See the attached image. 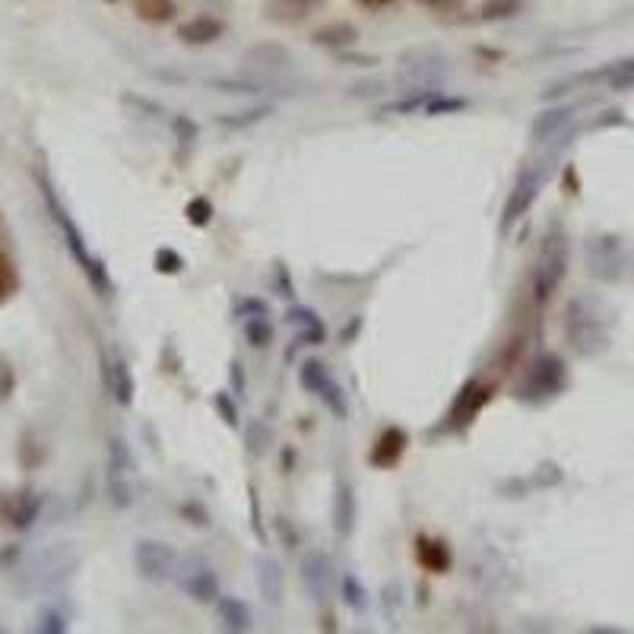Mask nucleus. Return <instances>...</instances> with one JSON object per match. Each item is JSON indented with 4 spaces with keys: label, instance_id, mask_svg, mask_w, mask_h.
<instances>
[{
    "label": "nucleus",
    "instance_id": "1",
    "mask_svg": "<svg viewBox=\"0 0 634 634\" xmlns=\"http://www.w3.org/2000/svg\"><path fill=\"white\" fill-rule=\"evenodd\" d=\"M565 337L577 356H600L609 346V317L590 298H571L565 311Z\"/></svg>",
    "mask_w": 634,
    "mask_h": 634
},
{
    "label": "nucleus",
    "instance_id": "2",
    "mask_svg": "<svg viewBox=\"0 0 634 634\" xmlns=\"http://www.w3.org/2000/svg\"><path fill=\"white\" fill-rule=\"evenodd\" d=\"M42 194H45V203H48V213H51V219H54V226L61 229L64 241H67V251L73 254V260H77L80 270L86 273V279L92 283V289H96L99 295H111V279H108L105 264L86 248V241H83V235H80V229H77V222L70 219V213L64 210V203L58 200V194H54V188H51V184H48L45 178H42Z\"/></svg>",
    "mask_w": 634,
    "mask_h": 634
},
{
    "label": "nucleus",
    "instance_id": "3",
    "mask_svg": "<svg viewBox=\"0 0 634 634\" xmlns=\"http://www.w3.org/2000/svg\"><path fill=\"white\" fill-rule=\"evenodd\" d=\"M568 387V368L565 362L555 356V352H543L530 362V368L520 378L514 397L527 406H543L549 400H555L562 390Z\"/></svg>",
    "mask_w": 634,
    "mask_h": 634
},
{
    "label": "nucleus",
    "instance_id": "4",
    "mask_svg": "<svg viewBox=\"0 0 634 634\" xmlns=\"http://www.w3.org/2000/svg\"><path fill=\"white\" fill-rule=\"evenodd\" d=\"M565 273H568V235L562 226H552L543 238V248H539L533 270V298L539 305H546L558 292Z\"/></svg>",
    "mask_w": 634,
    "mask_h": 634
},
{
    "label": "nucleus",
    "instance_id": "5",
    "mask_svg": "<svg viewBox=\"0 0 634 634\" xmlns=\"http://www.w3.org/2000/svg\"><path fill=\"white\" fill-rule=\"evenodd\" d=\"M447 73H451V64H447V54L441 48L422 45L406 51L400 58V83L413 86V89H438Z\"/></svg>",
    "mask_w": 634,
    "mask_h": 634
},
{
    "label": "nucleus",
    "instance_id": "6",
    "mask_svg": "<svg viewBox=\"0 0 634 634\" xmlns=\"http://www.w3.org/2000/svg\"><path fill=\"white\" fill-rule=\"evenodd\" d=\"M105 486L108 498L115 508H130L134 505V457H130V447L124 438L108 441V470H105Z\"/></svg>",
    "mask_w": 634,
    "mask_h": 634
},
{
    "label": "nucleus",
    "instance_id": "7",
    "mask_svg": "<svg viewBox=\"0 0 634 634\" xmlns=\"http://www.w3.org/2000/svg\"><path fill=\"white\" fill-rule=\"evenodd\" d=\"M587 270L590 276L603 279V283H615L628 270V251L625 241L615 235H600L587 245Z\"/></svg>",
    "mask_w": 634,
    "mask_h": 634
},
{
    "label": "nucleus",
    "instance_id": "8",
    "mask_svg": "<svg viewBox=\"0 0 634 634\" xmlns=\"http://www.w3.org/2000/svg\"><path fill=\"white\" fill-rule=\"evenodd\" d=\"M546 184V169L543 165H524L511 188V197L505 203V210H501V232H508L514 222H520L527 216V210L533 207V200L539 197Z\"/></svg>",
    "mask_w": 634,
    "mask_h": 634
},
{
    "label": "nucleus",
    "instance_id": "9",
    "mask_svg": "<svg viewBox=\"0 0 634 634\" xmlns=\"http://www.w3.org/2000/svg\"><path fill=\"white\" fill-rule=\"evenodd\" d=\"M495 397V384L489 381H466L460 387V394L457 400L451 403V409H447V416H444V428H451V432H463V428H470L473 419L492 403Z\"/></svg>",
    "mask_w": 634,
    "mask_h": 634
},
{
    "label": "nucleus",
    "instance_id": "10",
    "mask_svg": "<svg viewBox=\"0 0 634 634\" xmlns=\"http://www.w3.org/2000/svg\"><path fill=\"white\" fill-rule=\"evenodd\" d=\"M298 384H302L308 394H314L317 400H321L337 419H346L349 416V406H346L343 390H340L337 381H333V375L327 371L324 362H317V359L302 362V368H298Z\"/></svg>",
    "mask_w": 634,
    "mask_h": 634
},
{
    "label": "nucleus",
    "instance_id": "11",
    "mask_svg": "<svg viewBox=\"0 0 634 634\" xmlns=\"http://www.w3.org/2000/svg\"><path fill=\"white\" fill-rule=\"evenodd\" d=\"M134 565L140 571L143 581L162 584L175 577L178 571V555L169 543H159V539H140L134 546Z\"/></svg>",
    "mask_w": 634,
    "mask_h": 634
},
{
    "label": "nucleus",
    "instance_id": "12",
    "mask_svg": "<svg viewBox=\"0 0 634 634\" xmlns=\"http://www.w3.org/2000/svg\"><path fill=\"white\" fill-rule=\"evenodd\" d=\"M175 577H178V587L188 593L194 603H216L219 600V577L207 562H203V558H197V555L184 558L175 571Z\"/></svg>",
    "mask_w": 634,
    "mask_h": 634
},
{
    "label": "nucleus",
    "instance_id": "13",
    "mask_svg": "<svg viewBox=\"0 0 634 634\" xmlns=\"http://www.w3.org/2000/svg\"><path fill=\"white\" fill-rule=\"evenodd\" d=\"M302 581L317 606H327L333 600V587H337V574H333L330 555L321 549H311L302 555Z\"/></svg>",
    "mask_w": 634,
    "mask_h": 634
},
{
    "label": "nucleus",
    "instance_id": "14",
    "mask_svg": "<svg viewBox=\"0 0 634 634\" xmlns=\"http://www.w3.org/2000/svg\"><path fill=\"white\" fill-rule=\"evenodd\" d=\"M406 444L409 435L403 432L400 425H387L384 432L378 435V441L371 444V466H378V470H390V466H397L400 457L406 454Z\"/></svg>",
    "mask_w": 634,
    "mask_h": 634
},
{
    "label": "nucleus",
    "instance_id": "15",
    "mask_svg": "<svg viewBox=\"0 0 634 634\" xmlns=\"http://www.w3.org/2000/svg\"><path fill=\"white\" fill-rule=\"evenodd\" d=\"M416 562L428 574H444L454 565V552L438 536H416Z\"/></svg>",
    "mask_w": 634,
    "mask_h": 634
},
{
    "label": "nucleus",
    "instance_id": "16",
    "mask_svg": "<svg viewBox=\"0 0 634 634\" xmlns=\"http://www.w3.org/2000/svg\"><path fill=\"white\" fill-rule=\"evenodd\" d=\"M102 375H105V387H108V394L115 397L121 406H130L134 403V378H130V368L124 359L118 356H102Z\"/></svg>",
    "mask_w": 634,
    "mask_h": 634
},
{
    "label": "nucleus",
    "instance_id": "17",
    "mask_svg": "<svg viewBox=\"0 0 634 634\" xmlns=\"http://www.w3.org/2000/svg\"><path fill=\"white\" fill-rule=\"evenodd\" d=\"M254 571H257V590L264 596V603L279 606V600H283V565H279L273 555H257Z\"/></svg>",
    "mask_w": 634,
    "mask_h": 634
},
{
    "label": "nucleus",
    "instance_id": "18",
    "mask_svg": "<svg viewBox=\"0 0 634 634\" xmlns=\"http://www.w3.org/2000/svg\"><path fill=\"white\" fill-rule=\"evenodd\" d=\"M356 527V492H352L349 479H337V489H333V530L337 536H352Z\"/></svg>",
    "mask_w": 634,
    "mask_h": 634
},
{
    "label": "nucleus",
    "instance_id": "19",
    "mask_svg": "<svg viewBox=\"0 0 634 634\" xmlns=\"http://www.w3.org/2000/svg\"><path fill=\"white\" fill-rule=\"evenodd\" d=\"M321 7V0H267V20L276 26H298Z\"/></svg>",
    "mask_w": 634,
    "mask_h": 634
},
{
    "label": "nucleus",
    "instance_id": "20",
    "mask_svg": "<svg viewBox=\"0 0 634 634\" xmlns=\"http://www.w3.org/2000/svg\"><path fill=\"white\" fill-rule=\"evenodd\" d=\"M222 32H226V23L216 20V16H194V20L178 26V39L188 45H213L222 39Z\"/></svg>",
    "mask_w": 634,
    "mask_h": 634
},
{
    "label": "nucleus",
    "instance_id": "21",
    "mask_svg": "<svg viewBox=\"0 0 634 634\" xmlns=\"http://www.w3.org/2000/svg\"><path fill=\"white\" fill-rule=\"evenodd\" d=\"M574 121V105H558V108H549L543 111V115L536 118L533 124V140L536 143H549L555 137H562V130Z\"/></svg>",
    "mask_w": 634,
    "mask_h": 634
},
{
    "label": "nucleus",
    "instance_id": "22",
    "mask_svg": "<svg viewBox=\"0 0 634 634\" xmlns=\"http://www.w3.org/2000/svg\"><path fill=\"white\" fill-rule=\"evenodd\" d=\"M311 42L321 45V48H330V51H346L359 42V29L346 20H337V23H327L321 29H314Z\"/></svg>",
    "mask_w": 634,
    "mask_h": 634
},
{
    "label": "nucleus",
    "instance_id": "23",
    "mask_svg": "<svg viewBox=\"0 0 634 634\" xmlns=\"http://www.w3.org/2000/svg\"><path fill=\"white\" fill-rule=\"evenodd\" d=\"M286 321H289V327L295 330V340H298V343H311V346H317V343L327 340V327H324V321H321V317H317L314 311H308V308H292Z\"/></svg>",
    "mask_w": 634,
    "mask_h": 634
},
{
    "label": "nucleus",
    "instance_id": "24",
    "mask_svg": "<svg viewBox=\"0 0 634 634\" xmlns=\"http://www.w3.org/2000/svg\"><path fill=\"white\" fill-rule=\"evenodd\" d=\"M216 615L226 631H248L251 628V609L245 600H238V596H219L216 600Z\"/></svg>",
    "mask_w": 634,
    "mask_h": 634
},
{
    "label": "nucleus",
    "instance_id": "25",
    "mask_svg": "<svg viewBox=\"0 0 634 634\" xmlns=\"http://www.w3.org/2000/svg\"><path fill=\"white\" fill-rule=\"evenodd\" d=\"M245 61L254 67H264V70H283L292 64V51L276 42H264V45H254Z\"/></svg>",
    "mask_w": 634,
    "mask_h": 634
},
{
    "label": "nucleus",
    "instance_id": "26",
    "mask_svg": "<svg viewBox=\"0 0 634 634\" xmlns=\"http://www.w3.org/2000/svg\"><path fill=\"white\" fill-rule=\"evenodd\" d=\"M35 514H39V498H35L32 492H16L13 495V508H10V527L13 530L32 527Z\"/></svg>",
    "mask_w": 634,
    "mask_h": 634
},
{
    "label": "nucleus",
    "instance_id": "27",
    "mask_svg": "<svg viewBox=\"0 0 634 634\" xmlns=\"http://www.w3.org/2000/svg\"><path fill=\"white\" fill-rule=\"evenodd\" d=\"M134 10L143 23H169L175 20V0H134Z\"/></svg>",
    "mask_w": 634,
    "mask_h": 634
},
{
    "label": "nucleus",
    "instance_id": "28",
    "mask_svg": "<svg viewBox=\"0 0 634 634\" xmlns=\"http://www.w3.org/2000/svg\"><path fill=\"white\" fill-rule=\"evenodd\" d=\"M16 292H20V270H16L13 257L0 248V305H7Z\"/></svg>",
    "mask_w": 634,
    "mask_h": 634
},
{
    "label": "nucleus",
    "instance_id": "29",
    "mask_svg": "<svg viewBox=\"0 0 634 634\" xmlns=\"http://www.w3.org/2000/svg\"><path fill=\"white\" fill-rule=\"evenodd\" d=\"M245 340L254 349H267L273 343V324L267 314H257V317H245Z\"/></svg>",
    "mask_w": 634,
    "mask_h": 634
},
{
    "label": "nucleus",
    "instance_id": "30",
    "mask_svg": "<svg viewBox=\"0 0 634 634\" xmlns=\"http://www.w3.org/2000/svg\"><path fill=\"white\" fill-rule=\"evenodd\" d=\"M340 593H343V603H346L352 612H365V606H368V593H365V587L359 584V577L352 574V571H346V574L340 577Z\"/></svg>",
    "mask_w": 634,
    "mask_h": 634
},
{
    "label": "nucleus",
    "instance_id": "31",
    "mask_svg": "<svg viewBox=\"0 0 634 634\" xmlns=\"http://www.w3.org/2000/svg\"><path fill=\"white\" fill-rule=\"evenodd\" d=\"M603 77L609 83V89H619V92H628L634 89V58L628 61H619V64H612L603 70Z\"/></svg>",
    "mask_w": 634,
    "mask_h": 634
},
{
    "label": "nucleus",
    "instance_id": "32",
    "mask_svg": "<svg viewBox=\"0 0 634 634\" xmlns=\"http://www.w3.org/2000/svg\"><path fill=\"white\" fill-rule=\"evenodd\" d=\"M466 108V99H457V96H444V92H432L425 102V115H454V111H463Z\"/></svg>",
    "mask_w": 634,
    "mask_h": 634
},
{
    "label": "nucleus",
    "instance_id": "33",
    "mask_svg": "<svg viewBox=\"0 0 634 634\" xmlns=\"http://www.w3.org/2000/svg\"><path fill=\"white\" fill-rule=\"evenodd\" d=\"M520 10V0H482V20L495 23V20H508Z\"/></svg>",
    "mask_w": 634,
    "mask_h": 634
},
{
    "label": "nucleus",
    "instance_id": "34",
    "mask_svg": "<svg viewBox=\"0 0 634 634\" xmlns=\"http://www.w3.org/2000/svg\"><path fill=\"white\" fill-rule=\"evenodd\" d=\"M248 454L251 457H260V454H267V447H270V425L267 422H251L248 425Z\"/></svg>",
    "mask_w": 634,
    "mask_h": 634
},
{
    "label": "nucleus",
    "instance_id": "35",
    "mask_svg": "<svg viewBox=\"0 0 634 634\" xmlns=\"http://www.w3.org/2000/svg\"><path fill=\"white\" fill-rule=\"evenodd\" d=\"M184 216H188L191 226H210V219H213V203L210 197H194L188 207H184Z\"/></svg>",
    "mask_w": 634,
    "mask_h": 634
},
{
    "label": "nucleus",
    "instance_id": "36",
    "mask_svg": "<svg viewBox=\"0 0 634 634\" xmlns=\"http://www.w3.org/2000/svg\"><path fill=\"white\" fill-rule=\"evenodd\" d=\"M213 406H216V413L222 416V422H226L229 428L238 425V406L232 403V397L226 394V390H219V394L213 397Z\"/></svg>",
    "mask_w": 634,
    "mask_h": 634
},
{
    "label": "nucleus",
    "instance_id": "37",
    "mask_svg": "<svg viewBox=\"0 0 634 634\" xmlns=\"http://www.w3.org/2000/svg\"><path fill=\"white\" fill-rule=\"evenodd\" d=\"M16 390V371L7 356H0V403H7Z\"/></svg>",
    "mask_w": 634,
    "mask_h": 634
},
{
    "label": "nucleus",
    "instance_id": "38",
    "mask_svg": "<svg viewBox=\"0 0 634 634\" xmlns=\"http://www.w3.org/2000/svg\"><path fill=\"white\" fill-rule=\"evenodd\" d=\"M181 267H184V260H181L178 251H172V248H159L156 251V270L159 273H178Z\"/></svg>",
    "mask_w": 634,
    "mask_h": 634
},
{
    "label": "nucleus",
    "instance_id": "39",
    "mask_svg": "<svg viewBox=\"0 0 634 634\" xmlns=\"http://www.w3.org/2000/svg\"><path fill=\"white\" fill-rule=\"evenodd\" d=\"M175 134H178V140H181V143H188V146H191V143L197 140V124H194L188 115H178V118H175Z\"/></svg>",
    "mask_w": 634,
    "mask_h": 634
},
{
    "label": "nucleus",
    "instance_id": "40",
    "mask_svg": "<svg viewBox=\"0 0 634 634\" xmlns=\"http://www.w3.org/2000/svg\"><path fill=\"white\" fill-rule=\"evenodd\" d=\"M235 314L245 321V317H257V314H267V305L260 302V298H241V302L235 305Z\"/></svg>",
    "mask_w": 634,
    "mask_h": 634
},
{
    "label": "nucleus",
    "instance_id": "41",
    "mask_svg": "<svg viewBox=\"0 0 634 634\" xmlns=\"http://www.w3.org/2000/svg\"><path fill=\"white\" fill-rule=\"evenodd\" d=\"M562 470H558V466L555 463H543V466H539V473H536V482H539V486H558V482H562Z\"/></svg>",
    "mask_w": 634,
    "mask_h": 634
},
{
    "label": "nucleus",
    "instance_id": "42",
    "mask_svg": "<svg viewBox=\"0 0 634 634\" xmlns=\"http://www.w3.org/2000/svg\"><path fill=\"white\" fill-rule=\"evenodd\" d=\"M248 495H251V527H254L260 543H267V533H264V524H260V511H257V492H254V486H248Z\"/></svg>",
    "mask_w": 634,
    "mask_h": 634
},
{
    "label": "nucleus",
    "instance_id": "43",
    "mask_svg": "<svg viewBox=\"0 0 634 634\" xmlns=\"http://www.w3.org/2000/svg\"><path fill=\"white\" fill-rule=\"evenodd\" d=\"M419 7L432 10V13H447V10H457L460 0H416Z\"/></svg>",
    "mask_w": 634,
    "mask_h": 634
},
{
    "label": "nucleus",
    "instance_id": "44",
    "mask_svg": "<svg viewBox=\"0 0 634 634\" xmlns=\"http://www.w3.org/2000/svg\"><path fill=\"white\" fill-rule=\"evenodd\" d=\"M232 384H235V394H238V397H245L248 378H245V368H241V362H232Z\"/></svg>",
    "mask_w": 634,
    "mask_h": 634
},
{
    "label": "nucleus",
    "instance_id": "45",
    "mask_svg": "<svg viewBox=\"0 0 634 634\" xmlns=\"http://www.w3.org/2000/svg\"><path fill=\"white\" fill-rule=\"evenodd\" d=\"M67 625L61 622V615L54 612H42V622H39V631H64Z\"/></svg>",
    "mask_w": 634,
    "mask_h": 634
},
{
    "label": "nucleus",
    "instance_id": "46",
    "mask_svg": "<svg viewBox=\"0 0 634 634\" xmlns=\"http://www.w3.org/2000/svg\"><path fill=\"white\" fill-rule=\"evenodd\" d=\"M10 508H13V495L0 492V527L10 524Z\"/></svg>",
    "mask_w": 634,
    "mask_h": 634
},
{
    "label": "nucleus",
    "instance_id": "47",
    "mask_svg": "<svg viewBox=\"0 0 634 634\" xmlns=\"http://www.w3.org/2000/svg\"><path fill=\"white\" fill-rule=\"evenodd\" d=\"M276 279H279V295H283V298H292L295 292H292V283H289V273L283 276V264L276 267Z\"/></svg>",
    "mask_w": 634,
    "mask_h": 634
},
{
    "label": "nucleus",
    "instance_id": "48",
    "mask_svg": "<svg viewBox=\"0 0 634 634\" xmlns=\"http://www.w3.org/2000/svg\"><path fill=\"white\" fill-rule=\"evenodd\" d=\"M359 7H365V10H381V7H387V4H394V0H356Z\"/></svg>",
    "mask_w": 634,
    "mask_h": 634
},
{
    "label": "nucleus",
    "instance_id": "49",
    "mask_svg": "<svg viewBox=\"0 0 634 634\" xmlns=\"http://www.w3.org/2000/svg\"><path fill=\"white\" fill-rule=\"evenodd\" d=\"M111 4H115V0H111Z\"/></svg>",
    "mask_w": 634,
    "mask_h": 634
}]
</instances>
